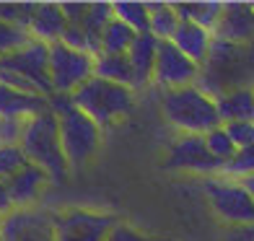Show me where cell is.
I'll list each match as a JSON object with an SVG mask.
<instances>
[{
    "label": "cell",
    "instance_id": "6da1fadb",
    "mask_svg": "<svg viewBox=\"0 0 254 241\" xmlns=\"http://www.w3.org/2000/svg\"><path fill=\"white\" fill-rule=\"evenodd\" d=\"M50 109L55 112L57 124H60V140H63L67 166H70V171L83 169L99 153L104 130L88 117V114H83L73 104V96L52 94L50 96Z\"/></svg>",
    "mask_w": 254,
    "mask_h": 241
},
{
    "label": "cell",
    "instance_id": "7a4b0ae2",
    "mask_svg": "<svg viewBox=\"0 0 254 241\" xmlns=\"http://www.w3.org/2000/svg\"><path fill=\"white\" fill-rule=\"evenodd\" d=\"M18 148L24 151L29 164L39 166L44 174L50 177L52 184L67 181L70 166H67V158H65V151H63L60 124H57V117H55L52 109L26 120V127H24V135H21Z\"/></svg>",
    "mask_w": 254,
    "mask_h": 241
},
{
    "label": "cell",
    "instance_id": "3957f363",
    "mask_svg": "<svg viewBox=\"0 0 254 241\" xmlns=\"http://www.w3.org/2000/svg\"><path fill=\"white\" fill-rule=\"evenodd\" d=\"M161 112L179 135H207L221 127L218 104L200 86H187L161 94Z\"/></svg>",
    "mask_w": 254,
    "mask_h": 241
},
{
    "label": "cell",
    "instance_id": "277c9868",
    "mask_svg": "<svg viewBox=\"0 0 254 241\" xmlns=\"http://www.w3.org/2000/svg\"><path fill=\"white\" fill-rule=\"evenodd\" d=\"M73 104L104 130L135 112V91L94 75L73 94Z\"/></svg>",
    "mask_w": 254,
    "mask_h": 241
},
{
    "label": "cell",
    "instance_id": "5b68a950",
    "mask_svg": "<svg viewBox=\"0 0 254 241\" xmlns=\"http://www.w3.org/2000/svg\"><path fill=\"white\" fill-rule=\"evenodd\" d=\"M202 192L207 197L213 215L221 223H226V228L254 223V200L241 181L228 179L223 174L207 177L202 179Z\"/></svg>",
    "mask_w": 254,
    "mask_h": 241
},
{
    "label": "cell",
    "instance_id": "8992f818",
    "mask_svg": "<svg viewBox=\"0 0 254 241\" xmlns=\"http://www.w3.org/2000/svg\"><path fill=\"white\" fill-rule=\"evenodd\" d=\"M96 70V57L80 50H70L63 42L50 44V80L52 94L73 96L75 91L88 83Z\"/></svg>",
    "mask_w": 254,
    "mask_h": 241
},
{
    "label": "cell",
    "instance_id": "52a82bcc",
    "mask_svg": "<svg viewBox=\"0 0 254 241\" xmlns=\"http://www.w3.org/2000/svg\"><path fill=\"white\" fill-rule=\"evenodd\" d=\"M120 223L114 213L67 208L52 213V228L57 241H107L112 228Z\"/></svg>",
    "mask_w": 254,
    "mask_h": 241
},
{
    "label": "cell",
    "instance_id": "ba28073f",
    "mask_svg": "<svg viewBox=\"0 0 254 241\" xmlns=\"http://www.w3.org/2000/svg\"><path fill=\"white\" fill-rule=\"evenodd\" d=\"M3 70H10L18 75L21 80L37 91L39 96H52V80H50V44L31 39L24 50H18L16 55L3 57L0 60Z\"/></svg>",
    "mask_w": 254,
    "mask_h": 241
},
{
    "label": "cell",
    "instance_id": "9c48e42d",
    "mask_svg": "<svg viewBox=\"0 0 254 241\" xmlns=\"http://www.w3.org/2000/svg\"><path fill=\"white\" fill-rule=\"evenodd\" d=\"M164 169L166 171H187V174H202L205 179L223 174V166L210 156L202 135H177V140L166 151Z\"/></svg>",
    "mask_w": 254,
    "mask_h": 241
},
{
    "label": "cell",
    "instance_id": "30bf717a",
    "mask_svg": "<svg viewBox=\"0 0 254 241\" xmlns=\"http://www.w3.org/2000/svg\"><path fill=\"white\" fill-rule=\"evenodd\" d=\"M202 73L197 62H192L182 50H177L174 42H161L156 55V70H153V86L161 91H177L194 86Z\"/></svg>",
    "mask_w": 254,
    "mask_h": 241
},
{
    "label": "cell",
    "instance_id": "8fae6325",
    "mask_svg": "<svg viewBox=\"0 0 254 241\" xmlns=\"http://www.w3.org/2000/svg\"><path fill=\"white\" fill-rule=\"evenodd\" d=\"M0 241H57L52 213L39 208L13 210L0 221Z\"/></svg>",
    "mask_w": 254,
    "mask_h": 241
},
{
    "label": "cell",
    "instance_id": "7c38bea8",
    "mask_svg": "<svg viewBox=\"0 0 254 241\" xmlns=\"http://www.w3.org/2000/svg\"><path fill=\"white\" fill-rule=\"evenodd\" d=\"M5 184H8V192H10V200H13V208L16 210H29V208H34V202L39 200L42 189L47 184H52V181L39 166L26 164V166H21L16 174H10L5 179Z\"/></svg>",
    "mask_w": 254,
    "mask_h": 241
},
{
    "label": "cell",
    "instance_id": "4fadbf2b",
    "mask_svg": "<svg viewBox=\"0 0 254 241\" xmlns=\"http://www.w3.org/2000/svg\"><path fill=\"white\" fill-rule=\"evenodd\" d=\"M213 37L226 44H241L254 37V10L252 3H226L223 16L213 29Z\"/></svg>",
    "mask_w": 254,
    "mask_h": 241
},
{
    "label": "cell",
    "instance_id": "5bb4252c",
    "mask_svg": "<svg viewBox=\"0 0 254 241\" xmlns=\"http://www.w3.org/2000/svg\"><path fill=\"white\" fill-rule=\"evenodd\" d=\"M50 109V99L39 94H26L0 83V120H21L26 122Z\"/></svg>",
    "mask_w": 254,
    "mask_h": 241
},
{
    "label": "cell",
    "instance_id": "9a60e30c",
    "mask_svg": "<svg viewBox=\"0 0 254 241\" xmlns=\"http://www.w3.org/2000/svg\"><path fill=\"white\" fill-rule=\"evenodd\" d=\"M158 39L153 34H137L135 44L127 52V60L132 67L135 78V91H143L148 86H153V70H156V55H158Z\"/></svg>",
    "mask_w": 254,
    "mask_h": 241
},
{
    "label": "cell",
    "instance_id": "2e32d148",
    "mask_svg": "<svg viewBox=\"0 0 254 241\" xmlns=\"http://www.w3.org/2000/svg\"><path fill=\"white\" fill-rule=\"evenodd\" d=\"M65 29H67V18L63 13L60 3H37V10H34L31 24H29L31 39L55 44V42H63Z\"/></svg>",
    "mask_w": 254,
    "mask_h": 241
},
{
    "label": "cell",
    "instance_id": "e0dca14e",
    "mask_svg": "<svg viewBox=\"0 0 254 241\" xmlns=\"http://www.w3.org/2000/svg\"><path fill=\"white\" fill-rule=\"evenodd\" d=\"M171 42H174L177 50H182L192 62H197L202 67L207 62V57H210V52H213L215 37H213V31H207V29H202L197 24H192V21H182L177 34L171 37Z\"/></svg>",
    "mask_w": 254,
    "mask_h": 241
},
{
    "label": "cell",
    "instance_id": "ac0fdd59",
    "mask_svg": "<svg viewBox=\"0 0 254 241\" xmlns=\"http://www.w3.org/2000/svg\"><path fill=\"white\" fill-rule=\"evenodd\" d=\"M221 124L234 122H254V86L228 88L215 99Z\"/></svg>",
    "mask_w": 254,
    "mask_h": 241
},
{
    "label": "cell",
    "instance_id": "d6986e66",
    "mask_svg": "<svg viewBox=\"0 0 254 241\" xmlns=\"http://www.w3.org/2000/svg\"><path fill=\"white\" fill-rule=\"evenodd\" d=\"M112 18H114L112 3H88V10H86L83 21H80V29H83V34H86L88 52L94 57L101 55V34L109 26Z\"/></svg>",
    "mask_w": 254,
    "mask_h": 241
},
{
    "label": "cell",
    "instance_id": "ffe728a7",
    "mask_svg": "<svg viewBox=\"0 0 254 241\" xmlns=\"http://www.w3.org/2000/svg\"><path fill=\"white\" fill-rule=\"evenodd\" d=\"M94 75L101 78V80H109V83L127 86V88L135 86L132 67H130L127 55H99V57H96V70H94ZM132 91H135V88H132Z\"/></svg>",
    "mask_w": 254,
    "mask_h": 241
},
{
    "label": "cell",
    "instance_id": "44dd1931",
    "mask_svg": "<svg viewBox=\"0 0 254 241\" xmlns=\"http://www.w3.org/2000/svg\"><path fill=\"white\" fill-rule=\"evenodd\" d=\"M174 8L182 21H192V24L213 31L223 16L226 3H174Z\"/></svg>",
    "mask_w": 254,
    "mask_h": 241
},
{
    "label": "cell",
    "instance_id": "7402d4cb",
    "mask_svg": "<svg viewBox=\"0 0 254 241\" xmlns=\"http://www.w3.org/2000/svg\"><path fill=\"white\" fill-rule=\"evenodd\" d=\"M112 8H114V18L127 24L135 34H151V8H148V3L117 0V3H112Z\"/></svg>",
    "mask_w": 254,
    "mask_h": 241
},
{
    "label": "cell",
    "instance_id": "603a6c76",
    "mask_svg": "<svg viewBox=\"0 0 254 241\" xmlns=\"http://www.w3.org/2000/svg\"><path fill=\"white\" fill-rule=\"evenodd\" d=\"M148 8H151V34L158 42H171L182 24L174 3H148Z\"/></svg>",
    "mask_w": 254,
    "mask_h": 241
},
{
    "label": "cell",
    "instance_id": "cb8c5ba5",
    "mask_svg": "<svg viewBox=\"0 0 254 241\" xmlns=\"http://www.w3.org/2000/svg\"><path fill=\"white\" fill-rule=\"evenodd\" d=\"M135 37L137 34L127 24H122L120 18H112L101 34V55H127L135 44Z\"/></svg>",
    "mask_w": 254,
    "mask_h": 241
},
{
    "label": "cell",
    "instance_id": "d4e9b609",
    "mask_svg": "<svg viewBox=\"0 0 254 241\" xmlns=\"http://www.w3.org/2000/svg\"><path fill=\"white\" fill-rule=\"evenodd\" d=\"M202 137H205V145H207V151H210V156L221 166H226L228 161L239 153V148L234 145V140H231V135H228V130L223 127V124H221V127H215V130H210Z\"/></svg>",
    "mask_w": 254,
    "mask_h": 241
},
{
    "label": "cell",
    "instance_id": "484cf974",
    "mask_svg": "<svg viewBox=\"0 0 254 241\" xmlns=\"http://www.w3.org/2000/svg\"><path fill=\"white\" fill-rule=\"evenodd\" d=\"M29 42H31L29 29H21V26L8 24V21L0 18V60L16 55L18 50H24Z\"/></svg>",
    "mask_w": 254,
    "mask_h": 241
},
{
    "label": "cell",
    "instance_id": "4316f807",
    "mask_svg": "<svg viewBox=\"0 0 254 241\" xmlns=\"http://www.w3.org/2000/svg\"><path fill=\"white\" fill-rule=\"evenodd\" d=\"M252 174H254V145L252 148H241V151L223 166V177L236 179V181L247 179Z\"/></svg>",
    "mask_w": 254,
    "mask_h": 241
},
{
    "label": "cell",
    "instance_id": "83f0119b",
    "mask_svg": "<svg viewBox=\"0 0 254 241\" xmlns=\"http://www.w3.org/2000/svg\"><path fill=\"white\" fill-rule=\"evenodd\" d=\"M26 122L21 120H0V148H18Z\"/></svg>",
    "mask_w": 254,
    "mask_h": 241
},
{
    "label": "cell",
    "instance_id": "f1b7e54d",
    "mask_svg": "<svg viewBox=\"0 0 254 241\" xmlns=\"http://www.w3.org/2000/svg\"><path fill=\"white\" fill-rule=\"evenodd\" d=\"M107 241H166V239L148 236L145 231H140V228H135V226H130V223L120 221L117 226L112 228V234L107 236Z\"/></svg>",
    "mask_w": 254,
    "mask_h": 241
},
{
    "label": "cell",
    "instance_id": "f546056e",
    "mask_svg": "<svg viewBox=\"0 0 254 241\" xmlns=\"http://www.w3.org/2000/svg\"><path fill=\"white\" fill-rule=\"evenodd\" d=\"M223 127L228 130L231 140H234L239 151L254 145V122H234V124H223Z\"/></svg>",
    "mask_w": 254,
    "mask_h": 241
},
{
    "label": "cell",
    "instance_id": "4dcf8cb0",
    "mask_svg": "<svg viewBox=\"0 0 254 241\" xmlns=\"http://www.w3.org/2000/svg\"><path fill=\"white\" fill-rule=\"evenodd\" d=\"M63 44H67L70 50H80V52H88V39H86V34L80 26H70L67 24L65 34H63ZM91 55V52H88Z\"/></svg>",
    "mask_w": 254,
    "mask_h": 241
},
{
    "label": "cell",
    "instance_id": "1f68e13d",
    "mask_svg": "<svg viewBox=\"0 0 254 241\" xmlns=\"http://www.w3.org/2000/svg\"><path fill=\"white\" fill-rule=\"evenodd\" d=\"M60 5H63V13L67 18V24L80 26V21H83L86 10H88V3H60Z\"/></svg>",
    "mask_w": 254,
    "mask_h": 241
},
{
    "label": "cell",
    "instance_id": "d6a6232c",
    "mask_svg": "<svg viewBox=\"0 0 254 241\" xmlns=\"http://www.w3.org/2000/svg\"><path fill=\"white\" fill-rule=\"evenodd\" d=\"M226 241H254V223L226 228Z\"/></svg>",
    "mask_w": 254,
    "mask_h": 241
},
{
    "label": "cell",
    "instance_id": "836d02e7",
    "mask_svg": "<svg viewBox=\"0 0 254 241\" xmlns=\"http://www.w3.org/2000/svg\"><path fill=\"white\" fill-rule=\"evenodd\" d=\"M16 208H13V200H10V192H8V184L5 179H0V221H3L5 215H10Z\"/></svg>",
    "mask_w": 254,
    "mask_h": 241
},
{
    "label": "cell",
    "instance_id": "e575fe53",
    "mask_svg": "<svg viewBox=\"0 0 254 241\" xmlns=\"http://www.w3.org/2000/svg\"><path fill=\"white\" fill-rule=\"evenodd\" d=\"M241 184H244V189L252 194V200H254V174H252V177H247V179H241Z\"/></svg>",
    "mask_w": 254,
    "mask_h": 241
},
{
    "label": "cell",
    "instance_id": "d590c367",
    "mask_svg": "<svg viewBox=\"0 0 254 241\" xmlns=\"http://www.w3.org/2000/svg\"><path fill=\"white\" fill-rule=\"evenodd\" d=\"M252 10H254V3H252Z\"/></svg>",
    "mask_w": 254,
    "mask_h": 241
}]
</instances>
